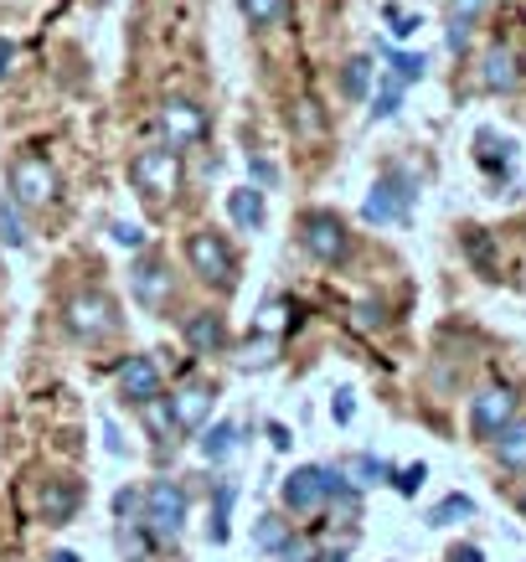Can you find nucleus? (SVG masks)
<instances>
[{
	"mask_svg": "<svg viewBox=\"0 0 526 562\" xmlns=\"http://www.w3.org/2000/svg\"><path fill=\"white\" fill-rule=\"evenodd\" d=\"M465 47H470V16L455 11V16H449V52H465Z\"/></svg>",
	"mask_w": 526,
	"mask_h": 562,
	"instance_id": "nucleus-32",
	"label": "nucleus"
},
{
	"mask_svg": "<svg viewBox=\"0 0 526 562\" xmlns=\"http://www.w3.org/2000/svg\"><path fill=\"white\" fill-rule=\"evenodd\" d=\"M367 83H372V57H351V63H346V72H340L346 99H367Z\"/></svg>",
	"mask_w": 526,
	"mask_h": 562,
	"instance_id": "nucleus-23",
	"label": "nucleus"
},
{
	"mask_svg": "<svg viewBox=\"0 0 526 562\" xmlns=\"http://www.w3.org/2000/svg\"><path fill=\"white\" fill-rule=\"evenodd\" d=\"M403 78H382V88H377V99H372V120H392V114H398V103H403Z\"/></svg>",
	"mask_w": 526,
	"mask_h": 562,
	"instance_id": "nucleus-24",
	"label": "nucleus"
},
{
	"mask_svg": "<svg viewBox=\"0 0 526 562\" xmlns=\"http://www.w3.org/2000/svg\"><path fill=\"white\" fill-rule=\"evenodd\" d=\"M382 57H388V72L392 78H403V83H418L424 78V52H392V47H382Z\"/></svg>",
	"mask_w": 526,
	"mask_h": 562,
	"instance_id": "nucleus-21",
	"label": "nucleus"
},
{
	"mask_svg": "<svg viewBox=\"0 0 526 562\" xmlns=\"http://www.w3.org/2000/svg\"><path fill=\"white\" fill-rule=\"evenodd\" d=\"M145 408V428L155 434V443L170 439V428H176V413H170V397H150V403H139Z\"/></svg>",
	"mask_w": 526,
	"mask_h": 562,
	"instance_id": "nucleus-22",
	"label": "nucleus"
},
{
	"mask_svg": "<svg viewBox=\"0 0 526 562\" xmlns=\"http://www.w3.org/2000/svg\"><path fill=\"white\" fill-rule=\"evenodd\" d=\"M336 424H351V392H340L336 397Z\"/></svg>",
	"mask_w": 526,
	"mask_h": 562,
	"instance_id": "nucleus-39",
	"label": "nucleus"
},
{
	"mask_svg": "<svg viewBox=\"0 0 526 562\" xmlns=\"http://www.w3.org/2000/svg\"><path fill=\"white\" fill-rule=\"evenodd\" d=\"M424 480H428L424 464H407V470H398V480H392V485H398L403 495H418V485H424Z\"/></svg>",
	"mask_w": 526,
	"mask_h": 562,
	"instance_id": "nucleus-33",
	"label": "nucleus"
},
{
	"mask_svg": "<svg viewBox=\"0 0 526 562\" xmlns=\"http://www.w3.org/2000/svg\"><path fill=\"white\" fill-rule=\"evenodd\" d=\"M331 470L336 464H305V470H294V475L284 480V506L294 516H310V512H321L325 501H331Z\"/></svg>",
	"mask_w": 526,
	"mask_h": 562,
	"instance_id": "nucleus-8",
	"label": "nucleus"
},
{
	"mask_svg": "<svg viewBox=\"0 0 526 562\" xmlns=\"http://www.w3.org/2000/svg\"><path fill=\"white\" fill-rule=\"evenodd\" d=\"M11 202L26 212H47L57 202V171L47 155H16L11 160Z\"/></svg>",
	"mask_w": 526,
	"mask_h": 562,
	"instance_id": "nucleus-3",
	"label": "nucleus"
},
{
	"mask_svg": "<svg viewBox=\"0 0 526 562\" xmlns=\"http://www.w3.org/2000/svg\"><path fill=\"white\" fill-rule=\"evenodd\" d=\"M465 516H475V501H470V495H444L439 506L428 512V527H455Z\"/></svg>",
	"mask_w": 526,
	"mask_h": 562,
	"instance_id": "nucleus-20",
	"label": "nucleus"
},
{
	"mask_svg": "<svg viewBox=\"0 0 526 562\" xmlns=\"http://www.w3.org/2000/svg\"><path fill=\"white\" fill-rule=\"evenodd\" d=\"M0 243H5V248H21V243H26V227H21L16 202H5V196H0Z\"/></svg>",
	"mask_w": 526,
	"mask_h": 562,
	"instance_id": "nucleus-29",
	"label": "nucleus"
},
{
	"mask_svg": "<svg viewBox=\"0 0 526 562\" xmlns=\"http://www.w3.org/2000/svg\"><path fill=\"white\" fill-rule=\"evenodd\" d=\"M273 558H279V562H310L315 552H310V542H300V537H284V547H279Z\"/></svg>",
	"mask_w": 526,
	"mask_h": 562,
	"instance_id": "nucleus-34",
	"label": "nucleus"
},
{
	"mask_svg": "<svg viewBox=\"0 0 526 562\" xmlns=\"http://www.w3.org/2000/svg\"><path fill=\"white\" fill-rule=\"evenodd\" d=\"M227 217L238 222L243 233H258V227L269 222V206H264V191H254V187L233 191V196H227Z\"/></svg>",
	"mask_w": 526,
	"mask_h": 562,
	"instance_id": "nucleus-17",
	"label": "nucleus"
},
{
	"mask_svg": "<svg viewBox=\"0 0 526 562\" xmlns=\"http://www.w3.org/2000/svg\"><path fill=\"white\" fill-rule=\"evenodd\" d=\"M52 562H78V558H72V552H57V558H52Z\"/></svg>",
	"mask_w": 526,
	"mask_h": 562,
	"instance_id": "nucleus-43",
	"label": "nucleus"
},
{
	"mask_svg": "<svg viewBox=\"0 0 526 562\" xmlns=\"http://www.w3.org/2000/svg\"><path fill=\"white\" fill-rule=\"evenodd\" d=\"M413 196H418V191H413V176H407V171H388L372 187V196L361 202V217L377 222V227H382V222H403L407 206H413Z\"/></svg>",
	"mask_w": 526,
	"mask_h": 562,
	"instance_id": "nucleus-7",
	"label": "nucleus"
},
{
	"mask_svg": "<svg viewBox=\"0 0 526 562\" xmlns=\"http://www.w3.org/2000/svg\"><path fill=\"white\" fill-rule=\"evenodd\" d=\"M160 135H166L170 150H187V145H197V139H206V114L197 109L191 99H166L160 103Z\"/></svg>",
	"mask_w": 526,
	"mask_h": 562,
	"instance_id": "nucleus-9",
	"label": "nucleus"
},
{
	"mask_svg": "<svg viewBox=\"0 0 526 562\" xmlns=\"http://www.w3.org/2000/svg\"><path fill=\"white\" fill-rule=\"evenodd\" d=\"M269 439H273V449H289V428L284 424H269Z\"/></svg>",
	"mask_w": 526,
	"mask_h": 562,
	"instance_id": "nucleus-40",
	"label": "nucleus"
},
{
	"mask_svg": "<svg viewBox=\"0 0 526 562\" xmlns=\"http://www.w3.org/2000/svg\"><path fill=\"white\" fill-rule=\"evenodd\" d=\"M248 171H254L258 187H273V181H279V171H273L269 160H248Z\"/></svg>",
	"mask_w": 526,
	"mask_h": 562,
	"instance_id": "nucleus-37",
	"label": "nucleus"
},
{
	"mask_svg": "<svg viewBox=\"0 0 526 562\" xmlns=\"http://www.w3.org/2000/svg\"><path fill=\"white\" fill-rule=\"evenodd\" d=\"M187 263L202 284H217V290H233V284H238V258H233L227 238L212 233V227H202V233L187 238Z\"/></svg>",
	"mask_w": 526,
	"mask_h": 562,
	"instance_id": "nucleus-2",
	"label": "nucleus"
},
{
	"mask_svg": "<svg viewBox=\"0 0 526 562\" xmlns=\"http://www.w3.org/2000/svg\"><path fill=\"white\" fill-rule=\"evenodd\" d=\"M135 506H139V495H135V491H120V495H114V512H120V516H130Z\"/></svg>",
	"mask_w": 526,
	"mask_h": 562,
	"instance_id": "nucleus-38",
	"label": "nucleus"
},
{
	"mask_svg": "<svg viewBox=\"0 0 526 562\" xmlns=\"http://www.w3.org/2000/svg\"><path fill=\"white\" fill-rule=\"evenodd\" d=\"M120 392H124V403H135V408L160 397V367L150 357H130L120 367Z\"/></svg>",
	"mask_w": 526,
	"mask_h": 562,
	"instance_id": "nucleus-12",
	"label": "nucleus"
},
{
	"mask_svg": "<svg viewBox=\"0 0 526 562\" xmlns=\"http://www.w3.org/2000/svg\"><path fill=\"white\" fill-rule=\"evenodd\" d=\"M170 294H176V284H170L166 258L145 254V258L135 263V300H139L145 310H166V305H170Z\"/></svg>",
	"mask_w": 526,
	"mask_h": 562,
	"instance_id": "nucleus-11",
	"label": "nucleus"
},
{
	"mask_svg": "<svg viewBox=\"0 0 526 562\" xmlns=\"http://www.w3.org/2000/svg\"><path fill=\"white\" fill-rule=\"evenodd\" d=\"M83 506V485L78 480H47V491H42V521L47 527H63V521H72V512Z\"/></svg>",
	"mask_w": 526,
	"mask_h": 562,
	"instance_id": "nucleus-14",
	"label": "nucleus"
},
{
	"mask_svg": "<svg viewBox=\"0 0 526 562\" xmlns=\"http://www.w3.org/2000/svg\"><path fill=\"white\" fill-rule=\"evenodd\" d=\"M449 562H485V558H480V547H459Z\"/></svg>",
	"mask_w": 526,
	"mask_h": 562,
	"instance_id": "nucleus-41",
	"label": "nucleus"
},
{
	"mask_svg": "<svg viewBox=\"0 0 526 562\" xmlns=\"http://www.w3.org/2000/svg\"><path fill=\"white\" fill-rule=\"evenodd\" d=\"M187 346L197 351V357H217V351H227V325H222V315L197 310V315L187 321Z\"/></svg>",
	"mask_w": 526,
	"mask_h": 562,
	"instance_id": "nucleus-16",
	"label": "nucleus"
},
{
	"mask_svg": "<svg viewBox=\"0 0 526 562\" xmlns=\"http://www.w3.org/2000/svg\"><path fill=\"white\" fill-rule=\"evenodd\" d=\"M522 516H526V491H522Z\"/></svg>",
	"mask_w": 526,
	"mask_h": 562,
	"instance_id": "nucleus-44",
	"label": "nucleus"
},
{
	"mask_svg": "<svg viewBox=\"0 0 526 562\" xmlns=\"http://www.w3.org/2000/svg\"><path fill=\"white\" fill-rule=\"evenodd\" d=\"M238 11L254 26H279L284 21V0H238Z\"/></svg>",
	"mask_w": 526,
	"mask_h": 562,
	"instance_id": "nucleus-26",
	"label": "nucleus"
},
{
	"mask_svg": "<svg viewBox=\"0 0 526 562\" xmlns=\"http://www.w3.org/2000/svg\"><path fill=\"white\" fill-rule=\"evenodd\" d=\"M114 243L120 248H145V233H139L135 222H114Z\"/></svg>",
	"mask_w": 526,
	"mask_h": 562,
	"instance_id": "nucleus-35",
	"label": "nucleus"
},
{
	"mask_svg": "<svg viewBox=\"0 0 526 562\" xmlns=\"http://www.w3.org/2000/svg\"><path fill=\"white\" fill-rule=\"evenodd\" d=\"M233 449H238V428H233V424H212L202 434V460L222 464L227 454H233Z\"/></svg>",
	"mask_w": 526,
	"mask_h": 562,
	"instance_id": "nucleus-19",
	"label": "nucleus"
},
{
	"mask_svg": "<svg viewBox=\"0 0 526 562\" xmlns=\"http://www.w3.org/2000/svg\"><path fill=\"white\" fill-rule=\"evenodd\" d=\"M212 403H217V392L206 387V382H191L170 397V413H176V428H202L212 418Z\"/></svg>",
	"mask_w": 526,
	"mask_h": 562,
	"instance_id": "nucleus-15",
	"label": "nucleus"
},
{
	"mask_svg": "<svg viewBox=\"0 0 526 562\" xmlns=\"http://www.w3.org/2000/svg\"><path fill=\"white\" fill-rule=\"evenodd\" d=\"M300 243H305V254L315 263H346L351 258V233H346V222L336 212H305Z\"/></svg>",
	"mask_w": 526,
	"mask_h": 562,
	"instance_id": "nucleus-5",
	"label": "nucleus"
},
{
	"mask_svg": "<svg viewBox=\"0 0 526 562\" xmlns=\"http://www.w3.org/2000/svg\"><path fill=\"white\" fill-rule=\"evenodd\" d=\"M475 150H480V160H485L491 171H506V166H511V145H506V139H495L491 130H480Z\"/></svg>",
	"mask_w": 526,
	"mask_h": 562,
	"instance_id": "nucleus-27",
	"label": "nucleus"
},
{
	"mask_svg": "<svg viewBox=\"0 0 526 562\" xmlns=\"http://www.w3.org/2000/svg\"><path fill=\"white\" fill-rule=\"evenodd\" d=\"M388 21H392V36H413L418 26H424L418 16H403V11H392V5H388Z\"/></svg>",
	"mask_w": 526,
	"mask_h": 562,
	"instance_id": "nucleus-36",
	"label": "nucleus"
},
{
	"mask_svg": "<svg viewBox=\"0 0 526 562\" xmlns=\"http://www.w3.org/2000/svg\"><path fill=\"white\" fill-rule=\"evenodd\" d=\"M130 181H135L139 196H150V202H166L181 191L187 171H181V150H170V145H150V150H139L130 160Z\"/></svg>",
	"mask_w": 526,
	"mask_h": 562,
	"instance_id": "nucleus-1",
	"label": "nucleus"
},
{
	"mask_svg": "<svg viewBox=\"0 0 526 562\" xmlns=\"http://www.w3.org/2000/svg\"><path fill=\"white\" fill-rule=\"evenodd\" d=\"M491 443H495V460L506 464V470H526V424H516V418H511V424L501 428Z\"/></svg>",
	"mask_w": 526,
	"mask_h": 562,
	"instance_id": "nucleus-18",
	"label": "nucleus"
},
{
	"mask_svg": "<svg viewBox=\"0 0 526 562\" xmlns=\"http://www.w3.org/2000/svg\"><path fill=\"white\" fill-rule=\"evenodd\" d=\"M346 475H357V485H382L392 475V464L377 460V454H357V460L346 464Z\"/></svg>",
	"mask_w": 526,
	"mask_h": 562,
	"instance_id": "nucleus-25",
	"label": "nucleus"
},
{
	"mask_svg": "<svg viewBox=\"0 0 526 562\" xmlns=\"http://www.w3.org/2000/svg\"><path fill=\"white\" fill-rule=\"evenodd\" d=\"M5 68H11V47L0 42V78H5Z\"/></svg>",
	"mask_w": 526,
	"mask_h": 562,
	"instance_id": "nucleus-42",
	"label": "nucleus"
},
{
	"mask_svg": "<svg viewBox=\"0 0 526 562\" xmlns=\"http://www.w3.org/2000/svg\"><path fill=\"white\" fill-rule=\"evenodd\" d=\"M145 521H150L155 537L176 542L181 527H187V491L176 480H155L150 491H145Z\"/></svg>",
	"mask_w": 526,
	"mask_h": 562,
	"instance_id": "nucleus-6",
	"label": "nucleus"
},
{
	"mask_svg": "<svg viewBox=\"0 0 526 562\" xmlns=\"http://www.w3.org/2000/svg\"><path fill=\"white\" fill-rule=\"evenodd\" d=\"M294 120H300V130H305V135H321V103L300 99V103H294Z\"/></svg>",
	"mask_w": 526,
	"mask_h": 562,
	"instance_id": "nucleus-31",
	"label": "nucleus"
},
{
	"mask_svg": "<svg viewBox=\"0 0 526 562\" xmlns=\"http://www.w3.org/2000/svg\"><path fill=\"white\" fill-rule=\"evenodd\" d=\"M63 315H68V330L78 336V341H109V336L120 330V305H114L103 290L72 294Z\"/></svg>",
	"mask_w": 526,
	"mask_h": 562,
	"instance_id": "nucleus-4",
	"label": "nucleus"
},
{
	"mask_svg": "<svg viewBox=\"0 0 526 562\" xmlns=\"http://www.w3.org/2000/svg\"><path fill=\"white\" fill-rule=\"evenodd\" d=\"M233 485H217V506H212V521H206V537L212 542H227V512H233Z\"/></svg>",
	"mask_w": 526,
	"mask_h": 562,
	"instance_id": "nucleus-28",
	"label": "nucleus"
},
{
	"mask_svg": "<svg viewBox=\"0 0 526 562\" xmlns=\"http://www.w3.org/2000/svg\"><path fill=\"white\" fill-rule=\"evenodd\" d=\"M511 418H516V392L511 387H480L470 397V428H475V439H495Z\"/></svg>",
	"mask_w": 526,
	"mask_h": 562,
	"instance_id": "nucleus-10",
	"label": "nucleus"
},
{
	"mask_svg": "<svg viewBox=\"0 0 526 562\" xmlns=\"http://www.w3.org/2000/svg\"><path fill=\"white\" fill-rule=\"evenodd\" d=\"M480 83L491 88V93H511V88H522V57L511 47H491L480 57Z\"/></svg>",
	"mask_w": 526,
	"mask_h": 562,
	"instance_id": "nucleus-13",
	"label": "nucleus"
},
{
	"mask_svg": "<svg viewBox=\"0 0 526 562\" xmlns=\"http://www.w3.org/2000/svg\"><path fill=\"white\" fill-rule=\"evenodd\" d=\"M284 537H289V527L279 521V516H264V521L254 527V542L264 547V552H279V547H284Z\"/></svg>",
	"mask_w": 526,
	"mask_h": 562,
	"instance_id": "nucleus-30",
	"label": "nucleus"
}]
</instances>
